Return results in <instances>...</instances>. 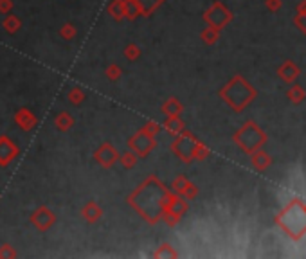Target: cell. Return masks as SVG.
Instances as JSON below:
<instances>
[{"mask_svg":"<svg viewBox=\"0 0 306 259\" xmlns=\"http://www.w3.org/2000/svg\"><path fill=\"white\" fill-rule=\"evenodd\" d=\"M168 193L170 189L157 178V175H150L132 194H128L126 200L144 222L150 225H157L160 222Z\"/></svg>","mask_w":306,"mask_h":259,"instance_id":"cell-1","label":"cell"},{"mask_svg":"<svg viewBox=\"0 0 306 259\" xmlns=\"http://www.w3.org/2000/svg\"><path fill=\"white\" fill-rule=\"evenodd\" d=\"M196 143H198V141L195 139L193 133L182 130L178 135H175V141L171 143V153L177 155L182 162H191Z\"/></svg>","mask_w":306,"mask_h":259,"instance_id":"cell-2","label":"cell"},{"mask_svg":"<svg viewBox=\"0 0 306 259\" xmlns=\"http://www.w3.org/2000/svg\"><path fill=\"white\" fill-rule=\"evenodd\" d=\"M128 146L139 158L148 157V155L157 148V137H151V135H148L146 132L139 130V132H135L128 139Z\"/></svg>","mask_w":306,"mask_h":259,"instance_id":"cell-3","label":"cell"},{"mask_svg":"<svg viewBox=\"0 0 306 259\" xmlns=\"http://www.w3.org/2000/svg\"><path fill=\"white\" fill-rule=\"evenodd\" d=\"M119 151L115 150V146H112L110 143H103L96 151H94V161L105 169H110L114 164L119 162Z\"/></svg>","mask_w":306,"mask_h":259,"instance_id":"cell-4","label":"cell"},{"mask_svg":"<svg viewBox=\"0 0 306 259\" xmlns=\"http://www.w3.org/2000/svg\"><path fill=\"white\" fill-rule=\"evenodd\" d=\"M31 223L36 227L38 230H49L56 223V214L45 205H40L36 211L31 214Z\"/></svg>","mask_w":306,"mask_h":259,"instance_id":"cell-5","label":"cell"},{"mask_svg":"<svg viewBox=\"0 0 306 259\" xmlns=\"http://www.w3.org/2000/svg\"><path fill=\"white\" fill-rule=\"evenodd\" d=\"M20 150L8 135H0V168H8L16 157Z\"/></svg>","mask_w":306,"mask_h":259,"instance_id":"cell-6","label":"cell"},{"mask_svg":"<svg viewBox=\"0 0 306 259\" xmlns=\"http://www.w3.org/2000/svg\"><path fill=\"white\" fill-rule=\"evenodd\" d=\"M203 18H206V22H209L213 27H216V29H220V27H223L225 24L229 22V13L225 11V8L221 4H214L211 9H207L206 15H203Z\"/></svg>","mask_w":306,"mask_h":259,"instance_id":"cell-7","label":"cell"},{"mask_svg":"<svg viewBox=\"0 0 306 259\" xmlns=\"http://www.w3.org/2000/svg\"><path fill=\"white\" fill-rule=\"evenodd\" d=\"M15 124L20 130H24V132H31V130H34L38 126V117L29 108L24 106V108L15 112Z\"/></svg>","mask_w":306,"mask_h":259,"instance_id":"cell-8","label":"cell"},{"mask_svg":"<svg viewBox=\"0 0 306 259\" xmlns=\"http://www.w3.org/2000/svg\"><path fill=\"white\" fill-rule=\"evenodd\" d=\"M103 216V209L99 207V204L94 200H90L89 204H85L81 207V218L87 223H97Z\"/></svg>","mask_w":306,"mask_h":259,"instance_id":"cell-9","label":"cell"},{"mask_svg":"<svg viewBox=\"0 0 306 259\" xmlns=\"http://www.w3.org/2000/svg\"><path fill=\"white\" fill-rule=\"evenodd\" d=\"M160 110H162V113L166 117H175V115H180L184 106H182V103L178 101L177 97H170V99H166V103H164L162 106H160Z\"/></svg>","mask_w":306,"mask_h":259,"instance_id":"cell-10","label":"cell"},{"mask_svg":"<svg viewBox=\"0 0 306 259\" xmlns=\"http://www.w3.org/2000/svg\"><path fill=\"white\" fill-rule=\"evenodd\" d=\"M184 121L180 119V115H175V117H168L166 121H164V124H162V128L166 130L170 135H178V133L184 130Z\"/></svg>","mask_w":306,"mask_h":259,"instance_id":"cell-11","label":"cell"},{"mask_svg":"<svg viewBox=\"0 0 306 259\" xmlns=\"http://www.w3.org/2000/svg\"><path fill=\"white\" fill-rule=\"evenodd\" d=\"M108 15L114 20L121 22V20L126 18V9H125V0H112L108 4Z\"/></svg>","mask_w":306,"mask_h":259,"instance_id":"cell-12","label":"cell"},{"mask_svg":"<svg viewBox=\"0 0 306 259\" xmlns=\"http://www.w3.org/2000/svg\"><path fill=\"white\" fill-rule=\"evenodd\" d=\"M125 9H126V18L130 22L142 16V4H140L139 0H125Z\"/></svg>","mask_w":306,"mask_h":259,"instance_id":"cell-13","label":"cell"},{"mask_svg":"<svg viewBox=\"0 0 306 259\" xmlns=\"http://www.w3.org/2000/svg\"><path fill=\"white\" fill-rule=\"evenodd\" d=\"M54 126L58 128L59 132H69L70 128L74 126V117L69 112H59L54 117Z\"/></svg>","mask_w":306,"mask_h":259,"instance_id":"cell-14","label":"cell"},{"mask_svg":"<svg viewBox=\"0 0 306 259\" xmlns=\"http://www.w3.org/2000/svg\"><path fill=\"white\" fill-rule=\"evenodd\" d=\"M2 27H4L6 33L15 34L22 29V20H20L16 15H11V13H9V15H6V18L2 20Z\"/></svg>","mask_w":306,"mask_h":259,"instance_id":"cell-15","label":"cell"},{"mask_svg":"<svg viewBox=\"0 0 306 259\" xmlns=\"http://www.w3.org/2000/svg\"><path fill=\"white\" fill-rule=\"evenodd\" d=\"M151 255H153V257H171V259H175V257H178V252L175 250L170 243H160Z\"/></svg>","mask_w":306,"mask_h":259,"instance_id":"cell-16","label":"cell"},{"mask_svg":"<svg viewBox=\"0 0 306 259\" xmlns=\"http://www.w3.org/2000/svg\"><path fill=\"white\" fill-rule=\"evenodd\" d=\"M119 162L123 164V168L132 169V168H135V166H137V162H139V157H137V155L133 153L132 150H128L126 153L119 155Z\"/></svg>","mask_w":306,"mask_h":259,"instance_id":"cell-17","label":"cell"},{"mask_svg":"<svg viewBox=\"0 0 306 259\" xmlns=\"http://www.w3.org/2000/svg\"><path fill=\"white\" fill-rule=\"evenodd\" d=\"M142 4V16H150L155 13V9L159 8L160 4H164L166 0H139Z\"/></svg>","mask_w":306,"mask_h":259,"instance_id":"cell-18","label":"cell"},{"mask_svg":"<svg viewBox=\"0 0 306 259\" xmlns=\"http://www.w3.org/2000/svg\"><path fill=\"white\" fill-rule=\"evenodd\" d=\"M76 34H78V29H76V26L70 22L63 24L62 27H59V36L63 38V40H74L76 38Z\"/></svg>","mask_w":306,"mask_h":259,"instance_id":"cell-19","label":"cell"},{"mask_svg":"<svg viewBox=\"0 0 306 259\" xmlns=\"http://www.w3.org/2000/svg\"><path fill=\"white\" fill-rule=\"evenodd\" d=\"M140 54H142V51H140V47L137 44H128L125 47V58L130 59V62H137L140 58Z\"/></svg>","mask_w":306,"mask_h":259,"instance_id":"cell-20","label":"cell"},{"mask_svg":"<svg viewBox=\"0 0 306 259\" xmlns=\"http://www.w3.org/2000/svg\"><path fill=\"white\" fill-rule=\"evenodd\" d=\"M67 97H69V101L72 103V105H81V103L85 101V92H83L79 87H74V88H70Z\"/></svg>","mask_w":306,"mask_h":259,"instance_id":"cell-21","label":"cell"},{"mask_svg":"<svg viewBox=\"0 0 306 259\" xmlns=\"http://www.w3.org/2000/svg\"><path fill=\"white\" fill-rule=\"evenodd\" d=\"M105 74H107V77L110 81H117L123 74V69L117 65V63H110V65L107 67V70H105Z\"/></svg>","mask_w":306,"mask_h":259,"instance_id":"cell-22","label":"cell"},{"mask_svg":"<svg viewBox=\"0 0 306 259\" xmlns=\"http://www.w3.org/2000/svg\"><path fill=\"white\" fill-rule=\"evenodd\" d=\"M189 184V180L186 178L184 175H180V176H177V178L171 182V191L173 193H177V194H182V191L186 189V186Z\"/></svg>","mask_w":306,"mask_h":259,"instance_id":"cell-23","label":"cell"},{"mask_svg":"<svg viewBox=\"0 0 306 259\" xmlns=\"http://www.w3.org/2000/svg\"><path fill=\"white\" fill-rule=\"evenodd\" d=\"M140 130H142V132H146L148 135L157 137V135H159V132H160V124L155 123V121H148V123L144 124V126L140 128Z\"/></svg>","mask_w":306,"mask_h":259,"instance_id":"cell-24","label":"cell"},{"mask_svg":"<svg viewBox=\"0 0 306 259\" xmlns=\"http://www.w3.org/2000/svg\"><path fill=\"white\" fill-rule=\"evenodd\" d=\"M18 255V252L11 247L9 243H4L0 247V259H15Z\"/></svg>","mask_w":306,"mask_h":259,"instance_id":"cell-25","label":"cell"},{"mask_svg":"<svg viewBox=\"0 0 306 259\" xmlns=\"http://www.w3.org/2000/svg\"><path fill=\"white\" fill-rule=\"evenodd\" d=\"M216 38H218V29H216V27H213V26L202 33V40L206 42V44H214V42H216Z\"/></svg>","mask_w":306,"mask_h":259,"instance_id":"cell-26","label":"cell"},{"mask_svg":"<svg viewBox=\"0 0 306 259\" xmlns=\"http://www.w3.org/2000/svg\"><path fill=\"white\" fill-rule=\"evenodd\" d=\"M196 194H198V189H196V186H195V184L189 182L188 186H186V189L182 191L180 196H182V198H186V200H193V198H195Z\"/></svg>","mask_w":306,"mask_h":259,"instance_id":"cell-27","label":"cell"},{"mask_svg":"<svg viewBox=\"0 0 306 259\" xmlns=\"http://www.w3.org/2000/svg\"><path fill=\"white\" fill-rule=\"evenodd\" d=\"M209 155V150H207L203 144H200V143H196V146H195V153H193V158H196V161H203V158Z\"/></svg>","mask_w":306,"mask_h":259,"instance_id":"cell-28","label":"cell"},{"mask_svg":"<svg viewBox=\"0 0 306 259\" xmlns=\"http://www.w3.org/2000/svg\"><path fill=\"white\" fill-rule=\"evenodd\" d=\"M15 8L13 0H0V15H9Z\"/></svg>","mask_w":306,"mask_h":259,"instance_id":"cell-29","label":"cell"}]
</instances>
